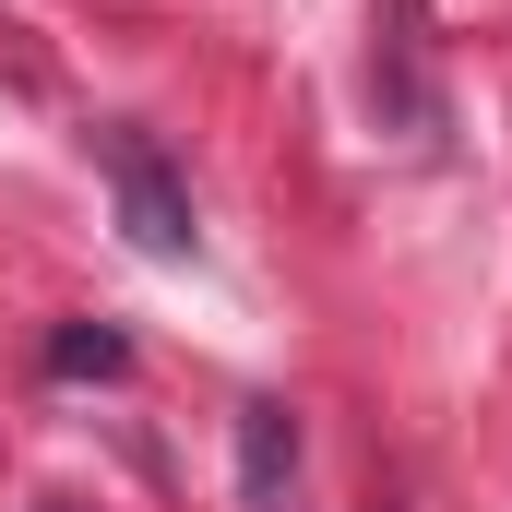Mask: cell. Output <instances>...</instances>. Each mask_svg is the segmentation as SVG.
Segmentation results:
<instances>
[{
  "label": "cell",
  "mask_w": 512,
  "mask_h": 512,
  "mask_svg": "<svg viewBox=\"0 0 512 512\" xmlns=\"http://www.w3.org/2000/svg\"><path fill=\"white\" fill-rule=\"evenodd\" d=\"M96 155H108V191H120V227H131L143 262H191V251H203L191 191H179V167H167L143 131H96Z\"/></svg>",
  "instance_id": "1"
},
{
  "label": "cell",
  "mask_w": 512,
  "mask_h": 512,
  "mask_svg": "<svg viewBox=\"0 0 512 512\" xmlns=\"http://www.w3.org/2000/svg\"><path fill=\"white\" fill-rule=\"evenodd\" d=\"M370 96H382V120L393 131H441V84H429V36H417V0H393V24H382V60H370Z\"/></svg>",
  "instance_id": "2"
},
{
  "label": "cell",
  "mask_w": 512,
  "mask_h": 512,
  "mask_svg": "<svg viewBox=\"0 0 512 512\" xmlns=\"http://www.w3.org/2000/svg\"><path fill=\"white\" fill-rule=\"evenodd\" d=\"M286 489H298V417H286L274 393H251V405H239V501L286 512Z\"/></svg>",
  "instance_id": "3"
},
{
  "label": "cell",
  "mask_w": 512,
  "mask_h": 512,
  "mask_svg": "<svg viewBox=\"0 0 512 512\" xmlns=\"http://www.w3.org/2000/svg\"><path fill=\"white\" fill-rule=\"evenodd\" d=\"M48 370H60V382H120L131 346L108 334V322H60V334H48Z\"/></svg>",
  "instance_id": "4"
},
{
  "label": "cell",
  "mask_w": 512,
  "mask_h": 512,
  "mask_svg": "<svg viewBox=\"0 0 512 512\" xmlns=\"http://www.w3.org/2000/svg\"><path fill=\"white\" fill-rule=\"evenodd\" d=\"M36 512H72V501H36Z\"/></svg>",
  "instance_id": "5"
}]
</instances>
